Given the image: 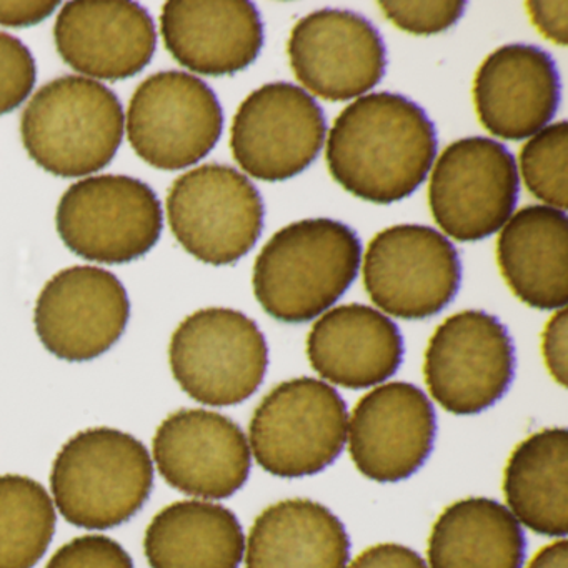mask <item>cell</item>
Here are the masks:
<instances>
[{"instance_id":"cell-33","label":"cell","mask_w":568,"mask_h":568,"mask_svg":"<svg viewBox=\"0 0 568 568\" xmlns=\"http://www.w3.org/2000/svg\"><path fill=\"white\" fill-rule=\"evenodd\" d=\"M347 568H428L427 561L398 544H381L362 551Z\"/></svg>"},{"instance_id":"cell-36","label":"cell","mask_w":568,"mask_h":568,"mask_svg":"<svg viewBox=\"0 0 568 568\" xmlns=\"http://www.w3.org/2000/svg\"><path fill=\"white\" fill-rule=\"evenodd\" d=\"M527 568H568V544L565 538L537 551Z\"/></svg>"},{"instance_id":"cell-8","label":"cell","mask_w":568,"mask_h":568,"mask_svg":"<svg viewBox=\"0 0 568 568\" xmlns=\"http://www.w3.org/2000/svg\"><path fill=\"white\" fill-rule=\"evenodd\" d=\"M168 217L189 254L204 264L231 265L257 244L265 209L247 175L231 165L205 164L174 182Z\"/></svg>"},{"instance_id":"cell-7","label":"cell","mask_w":568,"mask_h":568,"mask_svg":"<svg viewBox=\"0 0 568 568\" xmlns=\"http://www.w3.org/2000/svg\"><path fill=\"white\" fill-rule=\"evenodd\" d=\"M55 224L64 244L79 257L129 264L158 244L164 212L145 182L129 175H99L65 191Z\"/></svg>"},{"instance_id":"cell-28","label":"cell","mask_w":568,"mask_h":568,"mask_svg":"<svg viewBox=\"0 0 568 568\" xmlns=\"http://www.w3.org/2000/svg\"><path fill=\"white\" fill-rule=\"evenodd\" d=\"M568 125L561 121L538 132L520 152L525 185L538 201L565 212L567 192Z\"/></svg>"},{"instance_id":"cell-21","label":"cell","mask_w":568,"mask_h":568,"mask_svg":"<svg viewBox=\"0 0 568 568\" xmlns=\"http://www.w3.org/2000/svg\"><path fill=\"white\" fill-rule=\"evenodd\" d=\"M307 357L331 384L364 390L397 374L404 338L382 312L368 305H342L315 322L307 337Z\"/></svg>"},{"instance_id":"cell-18","label":"cell","mask_w":568,"mask_h":568,"mask_svg":"<svg viewBox=\"0 0 568 568\" xmlns=\"http://www.w3.org/2000/svg\"><path fill=\"white\" fill-rule=\"evenodd\" d=\"M55 48L65 64L101 81L131 79L158 48L154 19L131 0H74L59 12Z\"/></svg>"},{"instance_id":"cell-25","label":"cell","mask_w":568,"mask_h":568,"mask_svg":"<svg viewBox=\"0 0 568 568\" xmlns=\"http://www.w3.org/2000/svg\"><path fill=\"white\" fill-rule=\"evenodd\" d=\"M524 528L500 501L470 497L448 505L428 538V568H521Z\"/></svg>"},{"instance_id":"cell-16","label":"cell","mask_w":568,"mask_h":568,"mask_svg":"<svg viewBox=\"0 0 568 568\" xmlns=\"http://www.w3.org/2000/svg\"><path fill=\"white\" fill-rule=\"evenodd\" d=\"M152 462L175 490L201 500H222L248 480L252 452L231 418L204 408H184L159 425Z\"/></svg>"},{"instance_id":"cell-9","label":"cell","mask_w":568,"mask_h":568,"mask_svg":"<svg viewBox=\"0 0 568 568\" xmlns=\"http://www.w3.org/2000/svg\"><path fill=\"white\" fill-rule=\"evenodd\" d=\"M460 284V255L435 229L394 225L368 244L365 291L385 314L405 321L434 317L454 301Z\"/></svg>"},{"instance_id":"cell-4","label":"cell","mask_w":568,"mask_h":568,"mask_svg":"<svg viewBox=\"0 0 568 568\" xmlns=\"http://www.w3.org/2000/svg\"><path fill=\"white\" fill-rule=\"evenodd\" d=\"M32 161L58 178H84L111 164L124 139V109L101 82L64 75L39 89L22 114Z\"/></svg>"},{"instance_id":"cell-27","label":"cell","mask_w":568,"mask_h":568,"mask_svg":"<svg viewBox=\"0 0 568 568\" xmlns=\"http://www.w3.org/2000/svg\"><path fill=\"white\" fill-rule=\"evenodd\" d=\"M58 525L51 495L34 478L0 475V568H34Z\"/></svg>"},{"instance_id":"cell-24","label":"cell","mask_w":568,"mask_h":568,"mask_svg":"<svg viewBox=\"0 0 568 568\" xmlns=\"http://www.w3.org/2000/svg\"><path fill=\"white\" fill-rule=\"evenodd\" d=\"M144 551L151 568H239L244 528L234 511L214 501H175L152 518Z\"/></svg>"},{"instance_id":"cell-23","label":"cell","mask_w":568,"mask_h":568,"mask_svg":"<svg viewBox=\"0 0 568 568\" xmlns=\"http://www.w3.org/2000/svg\"><path fill=\"white\" fill-rule=\"evenodd\" d=\"M244 558L245 568H347L351 538L324 505L288 498L255 518Z\"/></svg>"},{"instance_id":"cell-31","label":"cell","mask_w":568,"mask_h":568,"mask_svg":"<svg viewBox=\"0 0 568 568\" xmlns=\"http://www.w3.org/2000/svg\"><path fill=\"white\" fill-rule=\"evenodd\" d=\"M45 568H135V565L114 538L91 534L62 545Z\"/></svg>"},{"instance_id":"cell-29","label":"cell","mask_w":568,"mask_h":568,"mask_svg":"<svg viewBox=\"0 0 568 568\" xmlns=\"http://www.w3.org/2000/svg\"><path fill=\"white\" fill-rule=\"evenodd\" d=\"M378 8L385 18L404 32L414 36H435L454 28L464 16L465 2H398L384 0Z\"/></svg>"},{"instance_id":"cell-3","label":"cell","mask_w":568,"mask_h":568,"mask_svg":"<svg viewBox=\"0 0 568 568\" xmlns=\"http://www.w3.org/2000/svg\"><path fill=\"white\" fill-rule=\"evenodd\" d=\"M154 462L134 435L98 427L75 434L52 465V501L69 524L108 530L131 520L151 497Z\"/></svg>"},{"instance_id":"cell-20","label":"cell","mask_w":568,"mask_h":568,"mask_svg":"<svg viewBox=\"0 0 568 568\" xmlns=\"http://www.w3.org/2000/svg\"><path fill=\"white\" fill-rule=\"evenodd\" d=\"M161 32L182 68L209 78L244 71L264 48L261 14L247 0H171Z\"/></svg>"},{"instance_id":"cell-11","label":"cell","mask_w":568,"mask_h":568,"mask_svg":"<svg viewBox=\"0 0 568 568\" xmlns=\"http://www.w3.org/2000/svg\"><path fill=\"white\" fill-rule=\"evenodd\" d=\"M424 375L442 408L454 415L480 414L497 404L514 382V341L495 315L458 312L432 335Z\"/></svg>"},{"instance_id":"cell-32","label":"cell","mask_w":568,"mask_h":568,"mask_svg":"<svg viewBox=\"0 0 568 568\" xmlns=\"http://www.w3.org/2000/svg\"><path fill=\"white\" fill-rule=\"evenodd\" d=\"M567 341L568 312L567 308H560L545 327L541 335V352L548 372L561 387L567 385Z\"/></svg>"},{"instance_id":"cell-35","label":"cell","mask_w":568,"mask_h":568,"mask_svg":"<svg viewBox=\"0 0 568 568\" xmlns=\"http://www.w3.org/2000/svg\"><path fill=\"white\" fill-rule=\"evenodd\" d=\"M59 2H0V26L29 28L54 14Z\"/></svg>"},{"instance_id":"cell-30","label":"cell","mask_w":568,"mask_h":568,"mask_svg":"<svg viewBox=\"0 0 568 568\" xmlns=\"http://www.w3.org/2000/svg\"><path fill=\"white\" fill-rule=\"evenodd\" d=\"M38 79L31 51L14 36L0 32V115L28 101Z\"/></svg>"},{"instance_id":"cell-2","label":"cell","mask_w":568,"mask_h":568,"mask_svg":"<svg viewBox=\"0 0 568 568\" xmlns=\"http://www.w3.org/2000/svg\"><path fill=\"white\" fill-rule=\"evenodd\" d=\"M357 232L331 219L294 222L255 258L254 294L275 321L305 324L327 312L358 275Z\"/></svg>"},{"instance_id":"cell-15","label":"cell","mask_w":568,"mask_h":568,"mask_svg":"<svg viewBox=\"0 0 568 568\" xmlns=\"http://www.w3.org/2000/svg\"><path fill=\"white\" fill-rule=\"evenodd\" d=\"M287 52L297 81L328 102L361 98L381 84L387 69L378 29L344 9H321L301 19Z\"/></svg>"},{"instance_id":"cell-5","label":"cell","mask_w":568,"mask_h":568,"mask_svg":"<svg viewBox=\"0 0 568 568\" xmlns=\"http://www.w3.org/2000/svg\"><path fill=\"white\" fill-rule=\"evenodd\" d=\"M347 405L317 378L301 377L272 388L252 415L251 452L268 474L315 475L331 467L347 444Z\"/></svg>"},{"instance_id":"cell-6","label":"cell","mask_w":568,"mask_h":568,"mask_svg":"<svg viewBox=\"0 0 568 568\" xmlns=\"http://www.w3.org/2000/svg\"><path fill=\"white\" fill-rule=\"evenodd\" d=\"M172 375L199 404L231 407L251 398L264 382L268 347L258 325L234 308L189 315L169 347Z\"/></svg>"},{"instance_id":"cell-10","label":"cell","mask_w":568,"mask_h":568,"mask_svg":"<svg viewBox=\"0 0 568 568\" xmlns=\"http://www.w3.org/2000/svg\"><path fill=\"white\" fill-rule=\"evenodd\" d=\"M224 129V111L202 79L165 71L132 95L128 135L135 154L161 171H181L207 158Z\"/></svg>"},{"instance_id":"cell-12","label":"cell","mask_w":568,"mask_h":568,"mask_svg":"<svg viewBox=\"0 0 568 568\" xmlns=\"http://www.w3.org/2000/svg\"><path fill=\"white\" fill-rule=\"evenodd\" d=\"M518 191L514 154L491 139L468 138L442 152L428 185V204L445 234L475 242L507 224Z\"/></svg>"},{"instance_id":"cell-1","label":"cell","mask_w":568,"mask_h":568,"mask_svg":"<svg viewBox=\"0 0 568 568\" xmlns=\"http://www.w3.org/2000/svg\"><path fill=\"white\" fill-rule=\"evenodd\" d=\"M437 155V131L410 99L377 92L335 119L327 142L328 172L355 197L394 204L414 194Z\"/></svg>"},{"instance_id":"cell-14","label":"cell","mask_w":568,"mask_h":568,"mask_svg":"<svg viewBox=\"0 0 568 568\" xmlns=\"http://www.w3.org/2000/svg\"><path fill=\"white\" fill-rule=\"evenodd\" d=\"M131 302L112 272L75 265L55 274L39 294L34 324L55 357L88 362L101 357L124 335Z\"/></svg>"},{"instance_id":"cell-34","label":"cell","mask_w":568,"mask_h":568,"mask_svg":"<svg viewBox=\"0 0 568 568\" xmlns=\"http://www.w3.org/2000/svg\"><path fill=\"white\" fill-rule=\"evenodd\" d=\"M568 4L561 2H527V11L530 14L535 28L555 44L565 48L568 42L567 36V12Z\"/></svg>"},{"instance_id":"cell-19","label":"cell","mask_w":568,"mask_h":568,"mask_svg":"<svg viewBox=\"0 0 568 568\" xmlns=\"http://www.w3.org/2000/svg\"><path fill=\"white\" fill-rule=\"evenodd\" d=\"M474 101L478 121L491 135L525 141L544 131L560 108L557 64L537 45H504L478 69Z\"/></svg>"},{"instance_id":"cell-13","label":"cell","mask_w":568,"mask_h":568,"mask_svg":"<svg viewBox=\"0 0 568 568\" xmlns=\"http://www.w3.org/2000/svg\"><path fill=\"white\" fill-rule=\"evenodd\" d=\"M327 121L311 94L288 82L262 85L234 118L231 149L251 178L284 182L311 168L324 148Z\"/></svg>"},{"instance_id":"cell-26","label":"cell","mask_w":568,"mask_h":568,"mask_svg":"<svg viewBox=\"0 0 568 568\" xmlns=\"http://www.w3.org/2000/svg\"><path fill=\"white\" fill-rule=\"evenodd\" d=\"M567 428H545L525 438L508 458L504 494L518 524L545 537L568 531Z\"/></svg>"},{"instance_id":"cell-17","label":"cell","mask_w":568,"mask_h":568,"mask_svg":"<svg viewBox=\"0 0 568 568\" xmlns=\"http://www.w3.org/2000/svg\"><path fill=\"white\" fill-rule=\"evenodd\" d=\"M437 418L430 398L414 384L378 385L348 417L347 444L357 470L378 484L417 474L434 450Z\"/></svg>"},{"instance_id":"cell-22","label":"cell","mask_w":568,"mask_h":568,"mask_svg":"<svg viewBox=\"0 0 568 568\" xmlns=\"http://www.w3.org/2000/svg\"><path fill=\"white\" fill-rule=\"evenodd\" d=\"M497 262L515 297L538 311L568 302V217L548 205L520 209L498 235Z\"/></svg>"}]
</instances>
